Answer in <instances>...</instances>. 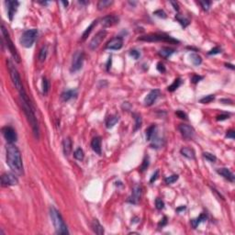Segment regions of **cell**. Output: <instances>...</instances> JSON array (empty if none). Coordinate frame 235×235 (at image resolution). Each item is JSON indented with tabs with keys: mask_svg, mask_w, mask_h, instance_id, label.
I'll return each instance as SVG.
<instances>
[{
	"mask_svg": "<svg viewBox=\"0 0 235 235\" xmlns=\"http://www.w3.org/2000/svg\"><path fill=\"white\" fill-rule=\"evenodd\" d=\"M6 163L12 172L18 175H23V162L21 154L19 148L14 143H7L6 147Z\"/></svg>",
	"mask_w": 235,
	"mask_h": 235,
	"instance_id": "obj_1",
	"label": "cell"
},
{
	"mask_svg": "<svg viewBox=\"0 0 235 235\" xmlns=\"http://www.w3.org/2000/svg\"><path fill=\"white\" fill-rule=\"evenodd\" d=\"M19 97H20V104L22 107V109L26 115V117L28 118V121L30 122L34 136L36 139H39V123L37 120V118L35 116V112H34V109L29 99V97L27 96L26 92L24 91V89H22L21 91H19Z\"/></svg>",
	"mask_w": 235,
	"mask_h": 235,
	"instance_id": "obj_2",
	"label": "cell"
},
{
	"mask_svg": "<svg viewBox=\"0 0 235 235\" xmlns=\"http://www.w3.org/2000/svg\"><path fill=\"white\" fill-rule=\"evenodd\" d=\"M50 217L57 234H69V231L62 215L54 207L50 208Z\"/></svg>",
	"mask_w": 235,
	"mask_h": 235,
	"instance_id": "obj_3",
	"label": "cell"
},
{
	"mask_svg": "<svg viewBox=\"0 0 235 235\" xmlns=\"http://www.w3.org/2000/svg\"><path fill=\"white\" fill-rule=\"evenodd\" d=\"M138 40H142V41H148V42H169L172 44H176L179 43V40L176 39H174L173 37L166 35V34H159V33H153V34H148L145 36H142L138 38Z\"/></svg>",
	"mask_w": 235,
	"mask_h": 235,
	"instance_id": "obj_4",
	"label": "cell"
},
{
	"mask_svg": "<svg viewBox=\"0 0 235 235\" xmlns=\"http://www.w3.org/2000/svg\"><path fill=\"white\" fill-rule=\"evenodd\" d=\"M1 29H2V30H1V31H2V35H3V38L5 39L6 47L8 48V50H9V52H10V53H11V55H12V57H13L14 61H15V62H17L18 64H19V63H20V56H19V52H18V51H17V49H16L15 45L13 44L12 40H11V39H10V37H9V33L7 32V30L5 28L4 24H2V25H1Z\"/></svg>",
	"mask_w": 235,
	"mask_h": 235,
	"instance_id": "obj_5",
	"label": "cell"
},
{
	"mask_svg": "<svg viewBox=\"0 0 235 235\" xmlns=\"http://www.w3.org/2000/svg\"><path fill=\"white\" fill-rule=\"evenodd\" d=\"M38 36V30L37 29H31L25 31L19 39L20 44L25 48H31L33 43L35 42L36 38Z\"/></svg>",
	"mask_w": 235,
	"mask_h": 235,
	"instance_id": "obj_6",
	"label": "cell"
},
{
	"mask_svg": "<svg viewBox=\"0 0 235 235\" xmlns=\"http://www.w3.org/2000/svg\"><path fill=\"white\" fill-rule=\"evenodd\" d=\"M7 64H8L9 74H10V77H11L13 85H15V87H16L19 91H21V90L23 89V86H22V82H21V79H20V76H19V71H18L17 68L13 65V64L11 63L10 60H8Z\"/></svg>",
	"mask_w": 235,
	"mask_h": 235,
	"instance_id": "obj_7",
	"label": "cell"
},
{
	"mask_svg": "<svg viewBox=\"0 0 235 235\" xmlns=\"http://www.w3.org/2000/svg\"><path fill=\"white\" fill-rule=\"evenodd\" d=\"M84 60H85V54H84L83 51H76L74 53L72 64H71V72L72 73L77 72L83 67Z\"/></svg>",
	"mask_w": 235,
	"mask_h": 235,
	"instance_id": "obj_8",
	"label": "cell"
},
{
	"mask_svg": "<svg viewBox=\"0 0 235 235\" xmlns=\"http://www.w3.org/2000/svg\"><path fill=\"white\" fill-rule=\"evenodd\" d=\"M2 134L7 143H14L18 140L16 130L11 126H5L2 128Z\"/></svg>",
	"mask_w": 235,
	"mask_h": 235,
	"instance_id": "obj_9",
	"label": "cell"
},
{
	"mask_svg": "<svg viewBox=\"0 0 235 235\" xmlns=\"http://www.w3.org/2000/svg\"><path fill=\"white\" fill-rule=\"evenodd\" d=\"M1 184L2 187H11L19 184V179L16 176V174L13 173H4L1 176Z\"/></svg>",
	"mask_w": 235,
	"mask_h": 235,
	"instance_id": "obj_10",
	"label": "cell"
},
{
	"mask_svg": "<svg viewBox=\"0 0 235 235\" xmlns=\"http://www.w3.org/2000/svg\"><path fill=\"white\" fill-rule=\"evenodd\" d=\"M107 36V31L105 30H102L100 31H98L95 37H93L92 39L89 42V48L92 51H95L96 49H97L99 47V45L101 44V42L103 41V39H105V37Z\"/></svg>",
	"mask_w": 235,
	"mask_h": 235,
	"instance_id": "obj_11",
	"label": "cell"
},
{
	"mask_svg": "<svg viewBox=\"0 0 235 235\" xmlns=\"http://www.w3.org/2000/svg\"><path fill=\"white\" fill-rule=\"evenodd\" d=\"M178 130L181 132L182 136L186 140H191L195 135V130L192 126L188 124H180L178 126Z\"/></svg>",
	"mask_w": 235,
	"mask_h": 235,
	"instance_id": "obj_12",
	"label": "cell"
},
{
	"mask_svg": "<svg viewBox=\"0 0 235 235\" xmlns=\"http://www.w3.org/2000/svg\"><path fill=\"white\" fill-rule=\"evenodd\" d=\"M6 6V11H7V16L10 21L13 20V18L15 16V13L17 12V9L19 6V2L18 1H11V0H7L5 2Z\"/></svg>",
	"mask_w": 235,
	"mask_h": 235,
	"instance_id": "obj_13",
	"label": "cell"
},
{
	"mask_svg": "<svg viewBox=\"0 0 235 235\" xmlns=\"http://www.w3.org/2000/svg\"><path fill=\"white\" fill-rule=\"evenodd\" d=\"M142 189L141 186H139V185L134 186L133 188H132L131 195L128 199V202H130L131 204H134V205L138 204L140 199H141V196H142Z\"/></svg>",
	"mask_w": 235,
	"mask_h": 235,
	"instance_id": "obj_14",
	"label": "cell"
},
{
	"mask_svg": "<svg viewBox=\"0 0 235 235\" xmlns=\"http://www.w3.org/2000/svg\"><path fill=\"white\" fill-rule=\"evenodd\" d=\"M160 90L159 89H154L152 91H150V93L145 97L144 98V105L146 107H151L152 105H154V103L156 101V99L160 96Z\"/></svg>",
	"mask_w": 235,
	"mask_h": 235,
	"instance_id": "obj_15",
	"label": "cell"
},
{
	"mask_svg": "<svg viewBox=\"0 0 235 235\" xmlns=\"http://www.w3.org/2000/svg\"><path fill=\"white\" fill-rule=\"evenodd\" d=\"M123 46V39L119 36H117L111 39L105 46L107 50H119Z\"/></svg>",
	"mask_w": 235,
	"mask_h": 235,
	"instance_id": "obj_16",
	"label": "cell"
},
{
	"mask_svg": "<svg viewBox=\"0 0 235 235\" xmlns=\"http://www.w3.org/2000/svg\"><path fill=\"white\" fill-rule=\"evenodd\" d=\"M118 20H119V19L116 15H109V16L104 17L101 19V24L105 28L106 27H111V26L118 23Z\"/></svg>",
	"mask_w": 235,
	"mask_h": 235,
	"instance_id": "obj_17",
	"label": "cell"
},
{
	"mask_svg": "<svg viewBox=\"0 0 235 235\" xmlns=\"http://www.w3.org/2000/svg\"><path fill=\"white\" fill-rule=\"evenodd\" d=\"M101 137L99 136H97V137H94L91 141V148L92 150L97 154L98 155H101L102 154V151H101Z\"/></svg>",
	"mask_w": 235,
	"mask_h": 235,
	"instance_id": "obj_18",
	"label": "cell"
},
{
	"mask_svg": "<svg viewBox=\"0 0 235 235\" xmlns=\"http://www.w3.org/2000/svg\"><path fill=\"white\" fill-rule=\"evenodd\" d=\"M217 173H218L219 175H221L222 177H224L226 180H228V181H230V182H232V183L234 182V175H233V174L232 173V171H230L228 168H225V167L220 168V169L217 170Z\"/></svg>",
	"mask_w": 235,
	"mask_h": 235,
	"instance_id": "obj_19",
	"label": "cell"
},
{
	"mask_svg": "<svg viewBox=\"0 0 235 235\" xmlns=\"http://www.w3.org/2000/svg\"><path fill=\"white\" fill-rule=\"evenodd\" d=\"M72 140L70 137L64 138L63 141V151H64V155L65 156H69L72 153Z\"/></svg>",
	"mask_w": 235,
	"mask_h": 235,
	"instance_id": "obj_20",
	"label": "cell"
},
{
	"mask_svg": "<svg viewBox=\"0 0 235 235\" xmlns=\"http://www.w3.org/2000/svg\"><path fill=\"white\" fill-rule=\"evenodd\" d=\"M76 96H77V90L76 89H70V90H66V91L63 92L61 95V98L63 101L67 102V101L76 97Z\"/></svg>",
	"mask_w": 235,
	"mask_h": 235,
	"instance_id": "obj_21",
	"label": "cell"
},
{
	"mask_svg": "<svg viewBox=\"0 0 235 235\" xmlns=\"http://www.w3.org/2000/svg\"><path fill=\"white\" fill-rule=\"evenodd\" d=\"M91 228H92L93 232H94L96 234L102 235L104 233L103 226L99 223V221H98L97 219L93 220V221H92V223H91Z\"/></svg>",
	"mask_w": 235,
	"mask_h": 235,
	"instance_id": "obj_22",
	"label": "cell"
},
{
	"mask_svg": "<svg viewBox=\"0 0 235 235\" xmlns=\"http://www.w3.org/2000/svg\"><path fill=\"white\" fill-rule=\"evenodd\" d=\"M180 153L181 155L184 157L188 158V159H190V160H194L196 158V154L194 152L193 149L191 148H188V147H183L181 150H180Z\"/></svg>",
	"mask_w": 235,
	"mask_h": 235,
	"instance_id": "obj_23",
	"label": "cell"
},
{
	"mask_svg": "<svg viewBox=\"0 0 235 235\" xmlns=\"http://www.w3.org/2000/svg\"><path fill=\"white\" fill-rule=\"evenodd\" d=\"M175 50L172 49V48H168V47H163L160 51H159V55L164 59H168L172 54L175 53Z\"/></svg>",
	"mask_w": 235,
	"mask_h": 235,
	"instance_id": "obj_24",
	"label": "cell"
},
{
	"mask_svg": "<svg viewBox=\"0 0 235 235\" xmlns=\"http://www.w3.org/2000/svg\"><path fill=\"white\" fill-rule=\"evenodd\" d=\"M155 132H156V125L155 124H152L146 130V140L147 141H151L156 135Z\"/></svg>",
	"mask_w": 235,
	"mask_h": 235,
	"instance_id": "obj_25",
	"label": "cell"
},
{
	"mask_svg": "<svg viewBox=\"0 0 235 235\" xmlns=\"http://www.w3.org/2000/svg\"><path fill=\"white\" fill-rule=\"evenodd\" d=\"M118 120H119V118L117 115H111V116H109V117L107 118V120H106V127L108 129L113 128L117 124V122Z\"/></svg>",
	"mask_w": 235,
	"mask_h": 235,
	"instance_id": "obj_26",
	"label": "cell"
},
{
	"mask_svg": "<svg viewBox=\"0 0 235 235\" xmlns=\"http://www.w3.org/2000/svg\"><path fill=\"white\" fill-rule=\"evenodd\" d=\"M97 24V20H94L87 28H86V30L84 31V33H83V35H82V39H81V41H85V39H87V37L89 36V34L91 33V31H92V30L95 28V26Z\"/></svg>",
	"mask_w": 235,
	"mask_h": 235,
	"instance_id": "obj_27",
	"label": "cell"
},
{
	"mask_svg": "<svg viewBox=\"0 0 235 235\" xmlns=\"http://www.w3.org/2000/svg\"><path fill=\"white\" fill-rule=\"evenodd\" d=\"M206 220H207V215L204 214V213H202L199 217H197V218H196V219H194V220L191 221V225H192V227H193L194 229H196V227H197L201 222L205 221Z\"/></svg>",
	"mask_w": 235,
	"mask_h": 235,
	"instance_id": "obj_28",
	"label": "cell"
},
{
	"mask_svg": "<svg viewBox=\"0 0 235 235\" xmlns=\"http://www.w3.org/2000/svg\"><path fill=\"white\" fill-rule=\"evenodd\" d=\"M175 19L181 24V26H182L184 29L187 28V27L189 25V23H190V20H189L188 19L185 18L184 16H182L181 14H177V15L175 16Z\"/></svg>",
	"mask_w": 235,
	"mask_h": 235,
	"instance_id": "obj_29",
	"label": "cell"
},
{
	"mask_svg": "<svg viewBox=\"0 0 235 235\" xmlns=\"http://www.w3.org/2000/svg\"><path fill=\"white\" fill-rule=\"evenodd\" d=\"M190 58V62L195 65V66H198L202 64V58L200 55H198L197 53H191L189 55Z\"/></svg>",
	"mask_w": 235,
	"mask_h": 235,
	"instance_id": "obj_30",
	"label": "cell"
},
{
	"mask_svg": "<svg viewBox=\"0 0 235 235\" xmlns=\"http://www.w3.org/2000/svg\"><path fill=\"white\" fill-rule=\"evenodd\" d=\"M181 84H182V80L181 78H176L175 81H174V83L171 85H169L168 87H167V90L169 91V92H174L175 90H176L180 85H181Z\"/></svg>",
	"mask_w": 235,
	"mask_h": 235,
	"instance_id": "obj_31",
	"label": "cell"
},
{
	"mask_svg": "<svg viewBox=\"0 0 235 235\" xmlns=\"http://www.w3.org/2000/svg\"><path fill=\"white\" fill-rule=\"evenodd\" d=\"M133 117H134V119H135V126H134V131L138 130L141 127H142V117L141 115L137 114V113H133L132 114Z\"/></svg>",
	"mask_w": 235,
	"mask_h": 235,
	"instance_id": "obj_32",
	"label": "cell"
},
{
	"mask_svg": "<svg viewBox=\"0 0 235 235\" xmlns=\"http://www.w3.org/2000/svg\"><path fill=\"white\" fill-rule=\"evenodd\" d=\"M113 4V1H109V0H100L97 3V9L98 10H102L104 8H107L108 6H109L110 5Z\"/></svg>",
	"mask_w": 235,
	"mask_h": 235,
	"instance_id": "obj_33",
	"label": "cell"
},
{
	"mask_svg": "<svg viewBox=\"0 0 235 235\" xmlns=\"http://www.w3.org/2000/svg\"><path fill=\"white\" fill-rule=\"evenodd\" d=\"M47 53H48V48H47V46H43L40 49L39 53V61L40 63H43L45 61V59L47 57Z\"/></svg>",
	"mask_w": 235,
	"mask_h": 235,
	"instance_id": "obj_34",
	"label": "cell"
},
{
	"mask_svg": "<svg viewBox=\"0 0 235 235\" xmlns=\"http://www.w3.org/2000/svg\"><path fill=\"white\" fill-rule=\"evenodd\" d=\"M50 89V82L46 77L42 78V93L44 95H47Z\"/></svg>",
	"mask_w": 235,
	"mask_h": 235,
	"instance_id": "obj_35",
	"label": "cell"
},
{
	"mask_svg": "<svg viewBox=\"0 0 235 235\" xmlns=\"http://www.w3.org/2000/svg\"><path fill=\"white\" fill-rule=\"evenodd\" d=\"M178 178H179L178 175H170V176L165 177V178H164V182H165L166 185H171V184L176 182V181L178 180Z\"/></svg>",
	"mask_w": 235,
	"mask_h": 235,
	"instance_id": "obj_36",
	"label": "cell"
},
{
	"mask_svg": "<svg viewBox=\"0 0 235 235\" xmlns=\"http://www.w3.org/2000/svg\"><path fill=\"white\" fill-rule=\"evenodd\" d=\"M74 157H75L76 160H78V161H83L84 158H85V153H84V151H83L81 148H77V149L75 151V153H74Z\"/></svg>",
	"mask_w": 235,
	"mask_h": 235,
	"instance_id": "obj_37",
	"label": "cell"
},
{
	"mask_svg": "<svg viewBox=\"0 0 235 235\" xmlns=\"http://www.w3.org/2000/svg\"><path fill=\"white\" fill-rule=\"evenodd\" d=\"M214 99H215V96H214V95H208V96L202 97V98L199 100V102H200L201 104H208V103H210L211 101H213Z\"/></svg>",
	"mask_w": 235,
	"mask_h": 235,
	"instance_id": "obj_38",
	"label": "cell"
},
{
	"mask_svg": "<svg viewBox=\"0 0 235 235\" xmlns=\"http://www.w3.org/2000/svg\"><path fill=\"white\" fill-rule=\"evenodd\" d=\"M203 157L210 163H215L216 160H217V157L215 156L213 154H210V153H208V152L203 153Z\"/></svg>",
	"mask_w": 235,
	"mask_h": 235,
	"instance_id": "obj_39",
	"label": "cell"
},
{
	"mask_svg": "<svg viewBox=\"0 0 235 235\" xmlns=\"http://www.w3.org/2000/svg\"><path fill=\"white\" fill-rule=\"evenodd\" d=\"M149 163H150V162H149V157L145 156L144 157V159H143V161H142V165L140 166V172H142V173L144 172V171L148 168Z\"/></svg>",
	"mask_w": 235,
	"mask_h": 235,
	"instance_id": "obj_40",
	"label": "cell"
},
{
	"mask_svg": "<svg viewBox=\"0 0 235 235\" xmlns=\"http://www.w3.org/2000/svg\"><path fill=\"white\" fill-rule=\"evenodd\" d=\"M198 3L201 6V7L203 8V10H205V11H208L210 7V5H211L210 1H199Z\"/></svg>",
	"mask_w": 235,
	"mask_h": 235,
	"instance_id": "obj_41",
	"label": "cell"
},
{
	"mask_svg": "<svg viewBox=\"0 0 235 235\" xmlns=\"http://www.w3.org/2000/svg\"><path fill=\"white\" fill-rule=\"evenodd\" d=\"M155 207L158 210H162L164 208V202L161 198H156L155 199Z\"/></svg>",
	"mask_w": 235,
	"mask_h": 235,
	"instance_id": "obj_42",
	"label": "cell"
},
{
	"mask_svg": "<svg viewBox=\"0 0 235 235\" xmlns=\"http://www.w3.org/2000/svg\"><path fill=\"white\" fill-rule=\"evenodd\" d=\"M154 15H155L157 17L161 18V19H166V13L163 10V9H158V10H155L154 12Z\"/></svg>",
	"mask_w": 235,
	"mask_h": 235,
	"instance_id": "obj_43",
	"label": "cell"
},
{
	"mask_svg": "<svg viewBox=\"0 0 235 235\" xmlns=\"http://www.w3.org/2000/svg\"><path fill=\"white\" fill-rule=\"evenodd\" d=\"M221 48H220V47H214L213 49H211L208 52V55H215V54H219V53H221Z\"/></svg>",
	"mask_w": 235,
	"mask_h": 235,
	"instance_id": "obj_44",
	"label": "cell"
},
{
	"mask_svg": "<svg viewBox=\"0 0 235 235\" xmlns=\"http://www.w3.org/2000/svg\"><path fill=\"white\" fill-rule=\"evenodd\" d=\"M130 55L133 59L138 60V59L140 58V56H141V53H140V52L137 51V50H131V51L130 52Z\"/></svg>",
	"mask_w": 235,
	"mask_h": 235,
	"instance_id": "obj_45",
	"label": "cell"
},
{
	"mask_svg": "<svg viewBox=\"0 0 235 235\" xmlns=\"http://www.w3.org/2000/svg\"><path fill=\"white\" fill-rule=\"evenodd\" d=\"M175 114H176L177 117L182 118V119H188V115L184 111H182V110H176Z\"/></svg>",
	"mask_w": 235,
	"mask_h": 235,
	"instance_id": "obj_46",
	"label": "cell"
},
{
	"mask_svg": "<svg viewBox=\"0 0 235 235\" xmlns=\"http://www.w3.org/2000/svg\"><path fill=\"white\" fill-rule=\"evenodd\" d=\"M156 68L157 70H158V72H160V73H162V74L164 73V72L166 71V69H165L163 64H162V63H158V64H157Z\"/></svg>",
	"mask_w": 235,
	"mask_h": 235,
	"instance_id": "obj_47",
	"label": "cell"
},
{
	"mask_svg": "<svg viewBox=\"0 0 235 235\" xmlns=\"http://www.w3.org/2000/svg\"><path fill=\"white\" fill-rule=\"evenodd\" d=\"M229 118H230V114H221V115L216 117V119L218 121H222V120H225Z\"/></svg>",
	"mask_w": 235,
	"mask_h": 235,
	"instance_id": "obj_48",
	"label": "cell"
},
{
	"mask_svg": "<svg viewBox=\"0 0 235 235\" xmlns=\"http://www.w3.org/2000/svg\"><path fill=\"white\" fill-rule=\"evenodd\" d=\"M203 79V76H197V75H194L193 76H192V78H191V82L193 83V84H196V83H198L199 81H201Z\"/></svg>",
	"mask_w": 235,
	"mask_h": 235,
	"instance_id": "obj_49",
	"label": "cell"
},
{
	"mask_svg": "<svg viewBox=\"0 0 235 235\" xmlns=\"http://www.w3.org/2000/svg\"><path fill=\"white\" fill-rule=\"evenodd\" d=\"M226 137H227V138H229V139H232V140H233V139L235 138L234 130H228V131H227V133H226Z\"/></svg>",
	"mask_w": 235,
	"mask_h": 235,
	"instance_id": "obj_50",
	"label": "cell"
},
{
	"mask_svg": "<svg viewBox=\"0 0 235 235\" xmlns=\"http://www.w3.org/2000/svg\"><path fill=\"white\" fill-rule=\"evenodd\" d=\"M158 176H159V170H156V171L154 173V175H152V177H151V179H150V183H154L157 178H158Z\"/></svg>",
	"mask_w": 235,
	"mask_h": 235,
	"instance_id": "obj_51",
	"label": "cell"
},
{
	"mask_svg": "<svg viewBox=\"0 0 235 235\" xmlns=\"http://www.w3.org/2000/svg\"><path fill=\"white\" fill-rule=\"evenodd\" d=\"M167 224V218L164 216L163 218V220H161V221L159 222V224H158V226L161 228V227H163V226H165Z\"/></svg>",
	"mask_w": 235,
	"mask_h": 235,
	"instance_id": "obj_52",
	"label": "cell"
},
{
	"mask_svg": "<svg viewBox=\"0 0 235 235\" xmlns=\"http://www.w3.org/2000/svg\"><path fill=\"white\" fill-rule=\"evenodd\" d=\"M220 102L224 103V104H230V105H233V100H231V99L222 98V99H221V100H220Z\"/></svg>",
	"mask_w": 235,
	"mask_h": 235,
	"instance_id": "obj_53",
	"label": "cell"
},
{
	"mask_svg": "<svg viewBox=\"0 0 235 235\" xmlns=\"http://www.w3.org/2000/svg\"><path fill=\"white\" fill-rule=\"evenodd\" d=\"M171 4L174 6V8H175V10H176V11H179V6H178V4H177L176 2L171 1Z\"/></svg>",
	"mask_w": 235,
	"mask_h": 235,
	"instance_id": "obj_54",
	"label": "cell"
},
{
	"mask_svg": "<svg viewBox=\"0 0 235 235\" xmlns=\"http://www.w3.org/2000/svg\"><path fill=\"white\" fill-rule=\"evenodd\" d=\"M212 192H213V193H215V194H216L217 196H219V199H222V200L224 199V198H223V196H221V195H220V194H219V193L217 192V190H216L215 188H212Z\"/></svg>",
	"mask_w": 235,
	"mask_h": 235,
	"instance_id": "obj_55",
	"label": "cell"
},
{
	"mask_svg": "<svg viewBox=\"0 0 235 235\" xmlns=\"http://www.w3.org/2000/svg\"><path fill=\"white\" fill-rule=\"evenodd\" d=\"M110 65H111V57L109 58V61H108V64H107V71H109Z\"/></svg>",
	"mask_w": 235,
	"mask_h": 235,
	"instance_id": "obj_56",
	"label": "cell"
},
{
	"mask_svg": "<svg viewBox=\"0 0 235 235\" xmlns=\"http://www.w3.org/2000/svg\"><path fill=\"white\" fill-rule=\"evenodd\" d=\"M225 66L228 68H231L232 70H234V65H233V64H225Z\"/></svg>",
	"mask_w": 235,
	"mask_h": 235,
	"instance_id": "obj_57",
	"label": "cell"
},
{
	"mask_svg": "<svg viewBox=\"0 0 235 235\" xmlns=\"http://www.w3.org/2000/svg\"><path fill=\"white\" fill-rule=\"evenodd\" d=\"M183 209H184V210L186 209V206H183V207H181V208H178L176 209V211H177V212H179L180 210H183Z\"/></svg>",
	"mask_w": 235,
	"mask_h": 235,
	"instance_id": "obj_58",
	"label": "cell"
},
{
	"mask_svg": "<svg viewBox=\"0 0 235 235\" xmlns=\"http://www.w3.org/2000/svg\"><path fill=\"white\" fill-rule=\"evenodd\" d=\"M62 4L64 6V7H66V6H68V4H69V3H68L67 1H66V2H65V1H63V2H62Z\"/></svg>",
	"mask_w": 235,
	"mask_h": 235,
	"instance_id": "obj_59",
	"label": "cell"
},
{
	"mask_svg": "<svg viewBox=\"0 0 235 235\" xmlns=\"http://www.w3.org/2000/svg\"><path fill=\"white\" fill-rule=\"evenodd\" d=\"M79 3H80V4H84V5H85V4H89V2H84V1H79Z\"/></svg>",
	"mask_w": 235,
	"mask_h": 235,
	"instance_id": "obj_60",
	"label": "cell"
}]
</instances>
